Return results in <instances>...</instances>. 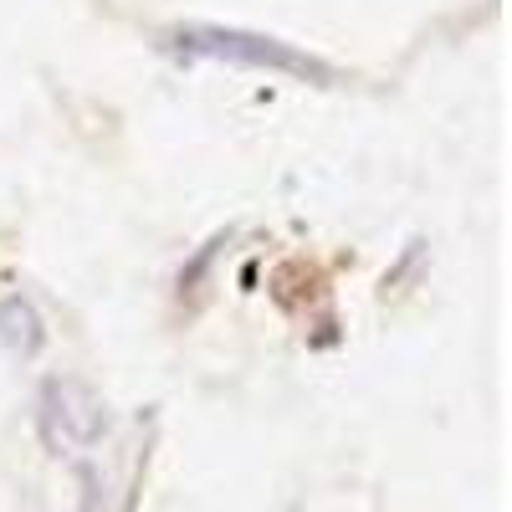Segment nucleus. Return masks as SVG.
Segmentation results:
<instances>
[{"label":"nucleus","instance_id":"nucleus-4","mask_svg":"<svg viewBox=\"0 0 512 512\" xmlns=\"http://www.w3.org/2000/svg\"><path fill=\"white\" fill-rule=\"evenodd\" d=\"M221 246H226V231L210 236V241L190 256V262H185V272H180V297H195V292H200V282H205V272H210V262H216Z\"/></svg>","mask_w":512,"mask_h":512},{"label":"nucleus","instance_id":"nucleus-3","mask_svg":"<svg viewBox=\"0 0 512 512\" xmlns=\"http://www.w3.org/2000/svg\"><path fill=\"white\" fill-rule=\"evenodd\" d=\"M0 344H6L16 359L41 354V344H47V323H41V313L31 308V297H21V292L0 297Z\"/></svg>","mask_w":512,"mask_h":512},{"label":"nucleus","instance_id":"nucleus-2","mask_svg":"<svg viewBox=\"0 0 512 512\" xmlns=\"http://www.w3.org/2000/svg\"><path fill=\"white\" fill-rule=\"evenodd\" d=\"M36 425L52 456H77L108 431V405L82 379H47L36 395Z\"/></svg>","mask_w":512,"mask_h":512},{"label":"nucleus","instance_id":"nucleus-1","mask_svg":"<svg viewBox=\"0 0 512 512\" xmlns=\"http://www.w3.org/2000/svg\"><path fill=\"white\" fill-rule=\"evenodd\" d=\"M159 52L175 62H226V67H246V72H272V77H292L308 88H338V67L292 47L282 36L267 31H246V26H210V21H190V26H169L159 31Z\"/></svg>","mask_w":512,"mask_h":512}]
</instances>
